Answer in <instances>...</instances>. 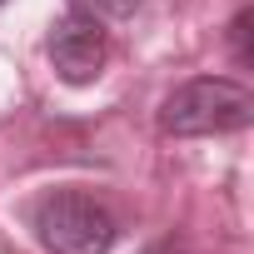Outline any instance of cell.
Segmentation results:
<instances>
[{
    "mask_svg": "<svg viewBox=\"0 0 254 254\" xmlns=\"http://www.w3.org/2000/svg\"><path fill=\"white\" fill-rule=\"evenodd\" d=\"M254 120V95L239 80L224 75H199L185 80L165 95L160 105V130L175 140H199V135H234Z\"/></svg>",
    "mask_w": 254,
    "mask_h": 254,
    "instance_id": "cell-1",
    "label": "cell"
},
{
    "mask_svg": "<svg viewBox=\"0 0 254 254\" xmlns=\"http://www.w3.org/2000/svg\"><path fill=\"white\" fill-rule=\"evenodd\" d=\"M35 234L50 254H110L115 214L85 190H50L35 204Z\"/></svg>",
    "mask_w": 254,
    "mask_h": 254,
    "instance_id": "cell-2",
    "label": "cell"
},
{
    "mask_svg": "<svg viewBox=\"0 0 254 254\" xmlns=\"http://www.w3.org/2000/svg\"><path fill=\"white\" fill-rule=\"evenodd\" d=\"M45 50H50V65H55V75L65 85H90L105 70V30L90 15H75V10L60 15L50 25V45Z\"/></svg>",
    "mask_w": 254,
    "mask_h": 254,
    "instance_id": "cell-3",
    "label": "cell"
},
{
    "mask_svg": "<svg viewBox=\"0 0 254 254\" xmlns=\"http://www.w3.org/2000/svg\"><path fill=\"white\" fill-rule=\"evenodd\" d=\"M70 10L105 25V20H130V15L140 10V0H70Z\"/></svg>",
    "mask_w": 254,
    "mask_h": 254,
    "instance_id": "cell-4",
    "label": "cell"
},
{
    "mask_svg": "<svg viewBox=\"0 0 254 254\" xmlns=\"http://www.w3.org/2000/svg\"><path fill=\"white\" fill-rule=\"evenodd\" d=\"M249 10H239L234 15V25H229V40H234V55H239V65H249Z\"/></svg>",
    "mask_w": 254,
    "mask_h": 254,
    "instance_id": "cell-5",
    "label": "cell"
},
{
    "mask_svg": "<svg viewBox=\"0 0 254 254\" xmlns=\"http://www.w3.org/2000/svg\"><path fill=\"white\" fill-rule=\"evenodd\" d=\"M140 254H185V244H175V239H160V244H150V249H140Z\"/></svg>",
    "mask_w": 254,
    "mask_h": 254,
    "instance_id": "cell-6",
    "label": "cell"
}]
</instances>
